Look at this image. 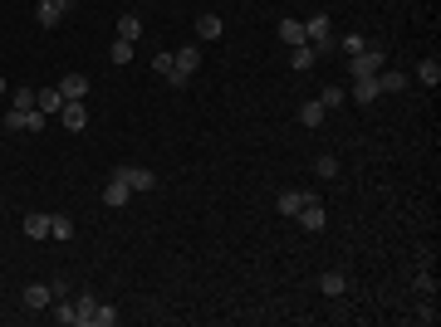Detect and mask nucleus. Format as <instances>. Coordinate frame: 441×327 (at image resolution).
<instances>
[{
    "instance_id": "f257e3e1",
    "label": "nucleus",
    "mask_w": 441,
    "mask_h": 327,
    "mask_svg": "<svg viewBox=\"0 0 441 327\" xmlns=\"http://www.w3.org/2000/svg\"><path fill=\"white\" fill-rule=\"evenodd\" d=\"M378 69H387V54H382L378 45H368L363 54H348V74H353V79H373Z\"/></svg>"
},
{
    "instance_id": "f03ea898",
    "label": "nucleus",
    "mask_w": 441,
    "mask_h": 327,
    "mask_svg": "<svg viewBox=\"0 0 441 327\" xmlns=\"http://www.w3.org/2000/svg\"><path fill=\"white\" fill-rule=\"evenodd\" d=\"M304 45H309L314 54L334 49V25H329V15H314V20H304Z\"/></svg>"
},
{
    "instance_id": "7ed1b4c3",
    "label": "nucleus",
    "mask_w": 441,
    "mask_h": 327,
    "mask_svg": "<svg viewBox=\"0 0 441 327\" xmlns=\"http://www.w3.org/2000/svg\"><path fill=\"white\" fill-rule=\"evenodd\" d=\"M0 122H6L10 132H40V127H45V113H40V108H10Z\"/></svg>"
},
{
    "instance_id": "20e7f679",
    "label": "nucleus",
    "mask_w": 441,
    "mask_h": 327,
    "mask_svg": "<svg viewBox=\"0 0 441 327\" xmlns=\"http://www.w3.org/2000/svg\"><path fill=\"white\" fill-rule=\"evenodd\" d=\"M69 6L74 0H40V10H35V20H40V30H54L64 15H69Z\"/></svg>"
},
{
    "instance_id": "39448f33",
    "label": "nucleus",
    "mask_w": 441,
    "mask_h": 327,
    "mask_svg": "<svg viewBox=\"0 0 441 327\" xmlns=\"http://www.w3.org/2000/svg\"><path fill=\"white\" fill-rule=\"evenodd\" d=\"M59 118H64V127H69V132H84V127H89V108H84V98H64Z\"/></svg>"
},
{
    "instance_id": "423d86ee",
    "label": "nucleus",
    "mask_w": 441,
    "mask_h": 327,
    "mask_svg": "<svg viewBox=\"0 0 441 327\" xmlns=\"http://www.w3.org/2000/svg\"><path fill=\"white\" fill-rule=\"evenodd\" d=\"M128 200H133V186H128V181H123V176L113 171V176H108V186H103V205H113V210H123Z\"/></svg>"
},
{
    "instance_id": "0eeeda50",
    "label": "nucleus",
    "mask_w": 441,
    "mask_h": 327,
    "mask_svg": "<svg viewBox=\"0 0 441 327\" xmlns=\"http://www.w3.org/2000/svg\"><path fill=\"white\" fill-rule=\"evenodd\" d=\"M172 59H177V79H172V83L181 88V83H186V79L196 74V64H201V54H196V45H186V49H177Z\"/></svg>"
},
{
    "instance_id": "6e6552de",
    "label": "nucleus",
    "mask_w": 441,
    "mask_h": 327,
    "mask_svg": "<svg viewBox=\"0 0 441 327\" xmlns=\"http://www.w3.org/2000/svg\"><path fill=\"white\" fill-rule=\"evenodd\" d=\"M294 220H299V225H304L309 234H319L329 215H324V205H319V196H314V200H304V205H299V215H294Z\"/></svg>"
},
{
    "instance_id": "1a4fd4ad",
    "label": "nucleus",
    "mask_w": 441,
    "mask_h": 327,
    "mask_svg": "<svg viewBox=\"0 0 441 327\" xmlns=\"http://www.w3.org/2000/svg\"><path fill=\"white\" fill-rule=\"evenodd\" d=\"M118 176H123L133 191H152V186H157V176H152L147 166H118Z\"/></svg>"
},
{
    "instance_id": "9d476101",
    "label": "nucleus",
    "mask_w": 441,
    "mask_h": 327,
    "mask_svg": "<svg viewBox=\"0 0 441 327\" xmlns=\"http://www.w3.org/2000/svg\"><path fill=\"white\" fill-rule=\"evenodd\" d=\"M304 200H314V196H309V191H294V186L275 196V205H280V215H299V205H304Z\"/></svg>"
},
{
    "instance_id": "9b49d317",
    "label": "nucleus",
    "mask_w": 441,
    "mask_h": 327,
    "mask_svg": "<svg viewBox=\"0 0 441 327\" xmlns=\"http://www.w3.org/2000/svg\"><path fill=\"white\" fill-rule=\"evenodd\" d=\"M20 298H25V308H35V312H40V308H50V303H54V288H50V283H30Z\"/></svg>"
},
{
    "instance_id": "f8f14e48",
    "label": "nucleus",
    "mask_w": 441,
    "mask_h": 327,
    "mask_svg": "<svg viewBox=\"0 0 441 327\" xmlns=\"http://www.w3.org/2000/svg\"><path fill=\"white\" fill-rule=\"evenodd\" d=\"M373 79H378V93H402L407 88V74H397V69H378Z\"/></svg>"
},
{
    "instance_id": "ddd939ff",
    "label": "nucleus",
    "mask_w": 441,
    "mask_h": 327,
    "mask_svg": "<svg viewBox=\"0 0 441 327\" xmlns=\"http://www.w3.org/2000/svg\"><path fill=\"white\" fill-rule=\"evenodd\" d=\"M35 108H40L45 118H50V113L59 118V108H64V93H59V88H40V93H35Z\"/></svg>"
},
{
    "instance_id": "4468645a",
    "label": "nucleus",
    "mask_w": 441,
    "mask_h": 327,
    "mask_svg": "<svg viewBox=\"0 0 441 327\" xmlns=\"http://www.w3.org/2000/svg\"><path fill=\"white\" fill-rule=\"evenodd\" d=\"M378 98H382V93H378V79H353V103L368 108V103H378Z\"/></svg>"
},
{
    "instance_id": "2eb2a0df",
    "label": "nucleus",
    "mask_w": 441,
    "mask_h": 327,
    "mask_svg": "<svg viewBox=\"0 0 441 327\" xmlns=\"http://www.w3.org/2000/svg\"><path fill=\"white\" fill-rule=\"evenodd\" d=\"M94 308H98V298H94V293H79V303H74V327H89Z\"/></svg>"
},
{
    "instance_id": "dca6fc26",
    "label": "nucleus",
    "mask_w": 441,
    "mask_h": 327,
    "mask_svg": "<svg viewBox=\"0 0 441 327\" xmlns=\"http://www.w3.org/2000/svg\"><path fill=\"white\" fill-rule=\"evenodd\" d=\"M280 40L294 49V45H304V20H280Z\"/></svg>"
},
{
    "instance_id": "f3484780",
    "label": "nucleus",
    "mask_w": 441,
    "mask_h": 327,
    "mask_svg": "<svg viewBox=\"0 0 441 327\" xmlns=\"http://www.w3.org/2000/svg\"><path fill=\"white\" fill-rule=\"evenodd\" d=\"M25 234H30V239H50V215H40V210L25 215Z\"/></svg>"
},
{
    "instance_id": "a211bd4d",
    "label": "nucleus",
    "mask_w": 441,
    "mask_h": 327,
    "mask_svg": "<svg viewBox=\"0 0 441 327\" xmlns=\"http://www.w3.org/2000/svg\"><path fill=\"white\" fill-rule=\"evenodd\" d=\"M319 288H324V293H329V298H338V293H343V288H348V278H343V269H329V273H324V278H319Z\"/></svg>"
},
{
    "instance_id": "6ab92c4d",
    "label": "nucleus",
    "mask_w": 441,
    "mask_h": 327,
    "mask_svg": "<svg viewBox=\"0 0 441 327\" xmlns=\"http://www.w3.org/2000/svg\"><path fill=\"white\" fill-rule=\"evenodd\" d=\"M196 40H221V15H201L196 20Z\"/></svg>"
},
{
    "instance_id": "aec40b11",
    "label": "nucleus",
    "mask_w": 441,
    "mask_h": 327,
    "mask_svg": "<svg viewBox=\"0 0 441 327\" xmlns=\"http://www.w3.org/2000/svg\"><path fill=\"white\" fill-rule=\"evenodd\" d=\"M314 59H319V54H314L309 45H294V49H290V64H294L299 74H304V69H314Z\"/></svg>"
},
{
    "instance_id": "412c9836",
    "label": "nucleus",
    "mask_w": 441,
    "mask_h": 327,
    "mask_svg": "<svg viewBox=\"0 0 441 327\" xmlns=\"http://www.w3.org/2000/svg\"><path fill=\"white\" fill-rule=\"evenodd\" d=\"M417 79H421L426 88H436V83H441V64H436V59H421V64H417Z\"/></svg>"
},
{
    "instance_id": "4be33fe9",
    "label": "nucleus",
    "mask_w": 441,
    "mask_h": 327,
    "mask_svg": "<svg viewBox=\"0 0 441 327\" xmlns=\"http://www.w3.org/2000/svg\"><path fill=\"white\" fill-rule=\"evenodd\" d=\"M59 93H64V98H84V93H89V79H84V74H69V79L59 83Z\"/></svg>"
},
{
    "instance_id": "5701e85b",
    "label": "nucleus",
    "mask_w": 441,
    "mask_h": 327,
    "mask_svg": "<svg viewBox=\"0 0 441 327\" xmlns=\"http://www.w3.org/2000/svg\"><path fill=\"white\" fill-rule=\"evenodd\" d=\"M299 122H304V127H319V122H324V103H319V98H309V103L299 108Z\"/></svg>"
},
{
    "instance_id": "b1692460",
    "label": "nucleus",
    "mask_w": 441,
    "mask_h": 327,
    "mask_svg": "<svg viewBox=\"0 0 441 327\" xmlns=\"http://www.w3.org/2000/svg\"><path fill=\"white\" fill-rule=\"evenodd\" d=\"M152 74L172 83V79H177V59H172V54H157V59H152Z\"/></svg>"
},
{
    "instance_id": "393cba45",
    "label": "nucleus",
    "mask_w": 441,
    "mask_h": 327,
    "mask_svg": "<svg viewBox=\"0 0 441 327\" xmlns=\"http://www.w3.org/2000/svg\"><path fill=\"white\" fill-rule=\"evenodd\" d=\"M319 103H324V113H329V108H343V103H348V93H343L338 83H329V88L319 93Z\"/></svg>"
},
{
    "instance_id": "a878e982",
    "label": "nucleus",
    "mask_w": 441,
    "mask_h": 327,
    "mask_svg": "<svg viewBox=\"0 0 441 327\" xmlns=\"http://www.w3.org/2000/svg\"><path fill=\"white\" fill-rule=\"evenodd\" d=\"M74 234V220L69 215H50V239H69Z\"/></svg>"
},
{
    "instance_id": "bb28decb",
    "label": "nucleus",
    "mask_w": 441,
    "mask_h": 327,
    "mask_svg": "<svg viewBox=\"0 0 441 327\" xmlns=\"http://www.w3.org/2000/svg\"><path fill=\"white\" fill-rule=\"evenodd\" d=\"M89 322H94V327H113V322H118V308H113V303H98Z\"/></svg>"
},
{
    "instance_id": "cd10ccee",
    "label": "nucleus",
    "mask_w": 441,
    "mask_h": 327,
    "mask_svg": "<svg viewBox=\"0 0 441 327\" xmlns=\"http://www.w3.org/2000/svg\"><path fill=\"white\" fill-rule=\"evenodd\" d=\"M137 35H142V20L137 15H123L118 20V40H137Z\"/></svg>"
},
{
    "instance_id": "c85d7f7f",
    "label": "nucleus",
    "mask_w": 441,
    "mask_h": 327,
    "mask_svg": "<svg viewBox=\"0 0 441 327\" xmlns=\"http://www.w3.org/2000/svg\"><path fill=\"white\" fill-rule=\"evenodd\" d=\"M113 64H133V40H113Z\"/></svg>"
},
{
    "instance_id": "c756f323",
    "label": "nucleus",
    "mask_w": 441,
    "mask_h": 327,
    "mask_svg": "<svg viewBox=\"0 0 441 327\" xmlns=\"http://www.w3.org/2000/svg\"><path fill=\"white\" fill-rule=\"evenodd\" d=\"M10 108H35V88H15L10 93Z\"/></svg>"
},
{
    "instance_id": "7c9ffc66",
    "label": "nucleus",
    "mask_w": 441,
    "mask_h": 327,
    "mask_svg": "<svg viewBox=\"0 0 441 327\" xmlns=\"http://www.w3.org/2000/svg\"><path fill=\"white\" fill-rule=\"evenodd\" d=\"M54 322H64V327H74V303H64V298H59V303H54Z\"/></svg>"
},
{
    "instance_id": "2f4dec72",
    "label": "nucleus",
    "mask_w": 441,
    "mask_h": 327,
    "mask_svg": "<svg viewBox=\"0 0 441 327\" xmlns=\"http://www.w3.org/2000/svg\"><path fill=\"white\" fill-rule=\"evenodd\" d=\"M314 171H319V176H329V181H334V176H338V161H334V157H319V161H314Z\"/></svg>"
}]
</instances>
